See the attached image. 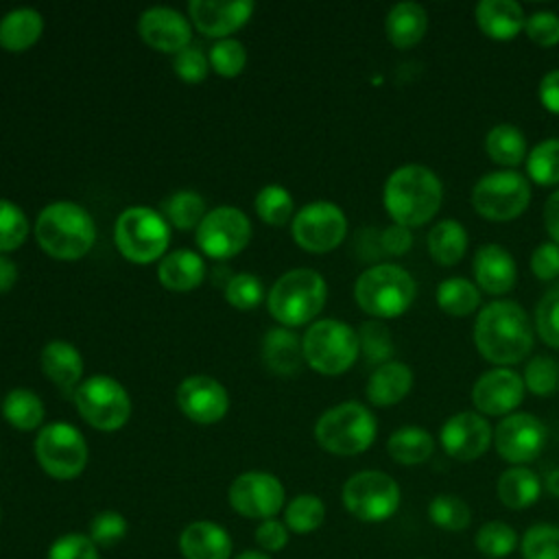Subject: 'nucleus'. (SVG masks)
Instances as JSON below:
<instances>
[{"mask_svg": "<svg viewBox=\"0 0 559 559\" xmlns=\"http://www.w3.org/2000/svg\"><path fill=\"white\" fill-rule=\"evenodd\" d=\"M496 489H498V498L504 507L520 511V509H528L531 504L537 502V498L542 493V483L533 469H528L524 465H513L500 474Z\"/></svg>", "mask_w": 559, "mask_h": 559, "instance_id": "c756f323", "label": "nucleus"}, {"mask_svg": "<svg viewBox=\"0 0 559 559\" xmlns=\"http://www.w3.org/2000/svg\"><path fill=\"white\" fill-rule=\"evenodd\" d=\"M524 31L531 41L542 48H550L559 44V15L552 11H535L526 17Z\"/></svg>", "mask_w": 559, "mask_h": 559, "instance_id": "864d4df0", "label": "nucleus"}, {"mask_svg": "<svg viewBox=\"0 0 559 559\" xmlns=\"http://www.w3.org/2000/svg\"><path fill=\"white\" fill-rule=\"evenodd\" d=\"M539 100L542 105L550 111L559 116V68L546 72L539 81Z\"/></svg>", "mask_w": 559, "mask_h": 559, "instance_id": "bf43d9fd", "label": "nucleus"}, {"mask_svg": "<svg viewBox=\"0 0 559 559\" xmlns=\"http://www.w3.org/2000/svg\"><path fill=\"white\" fill-rule=\"evenodd\" d=\"M522 559H559V526L533 524L520 542Z\"/></svg>", "mask_w": 559, "mask_h": 559, "instance_id": "c03bdc74", "label": "nucleus"}, {"mask_svg": "<svg viewBox=\"0 0 559 559\" xmlns=\"http://www.w3.org/2000/svg\"><path fill=\"white\" fill-rule=\"evenodd\" d=\"M253 205H255L258 216L273 227L286 225L293 216V197L284 186H277V183L264 186L255 194Z\"/></svg>", "mask_w": 559, "mask_h": 559, "instance_id": "37998d69", "label": "nucleus"}, {"mask_svg": "<svg viewBox=\"0 0 559 559\" xmlns=\"http://www.w3.org/2000/svg\"><path fill=\"white\" fill-rule=\"evenodd\" d=\"M249 216L234 205H221L210 210L197 227V245L207 258L214 260L234 258L249 245Z\"/></svg>", "mask_w": 559, "mask_h": 559, "instance_id": "4468645a", "label": "nucleus"}, {"mask_svg": "<svg viewBox=\"0 0 559 559\" xmlns=\"http://www.w3.org/2000/svg\"><path fill=\"white\" fill-rule=\"evenodd\" d=\"M474 544L483 557L504 559L518 548L520 539H518V533L513 526H509L507 522H500V520H491V522H485L476 531Z\"/></svg>", "mask_w": 559, "mask_h": 559, "instance_id": "ea45409f", "label": "nucleus"}, {"mask_svg": "<svg viewBox=\"0 0 559 559\" xmlns=\"http://www.w3.org/2000/svg\"><path fill=\"white\" fill-rule=\"evenodd\" d=\"M127 520L122 513L114 511V509H107V511H100L96 513L92 520H90V531H87V537L98 546V548H114L116 544H120L127 535Z\"/></svg>", "mask_w": 559, "mask_h": 559, "instance_id": "a18cd8bd", "label": "nucleus"}, {"mask_svg": "<svg viewBox=\"0 0 559 559\" xmlns=\"http://www.w3.org/2000/svg\"><path fill=\"white\" fill-rule=\"evenodd\" d=\"M2 415L17 430H35L44 421V402L31 389H13L4 395Z\"/></svg>", "mask_w": 559, "mask_h": 559, "instance_id": "f704fd0d", "label": "nucleus"}, {"mask_svg": "<svg viewBox=\"0 0 559 559\" xmlns=\"http://www.w3.org/2000/svg\"><path fill=\"white\" fill-rule=\"evenodd\" d=\"M526 173L539 186L559 183V138L542 140L526 155Z\"/></svg>", "mask_w": 559, "mask_h": 559, "instance_id": "a19ab883", "label": "nucleus"}, {"mask_svg": "<svg viewBox=\"0 0 559 559\" xmlns=\"http://www.w3.org/2000/svg\"><path fill=\"white\" fill-rule=\"evenodd\" d=\"M531 271L537 280L550 282L559 275V245L542 242L531 255Z\"/></svg>", "mask_w": 559, "mask_h": 559, "instance_id": "6e6d98bb", "label": "nucleus"}, {"mask_svg": "<svg viewBox=\"0 0 559 559\" xmlns=\"http://www.w3.org/2000/svg\"><path fill=\"white\" fill-rule=\"evenodd\" d=\"M428 28L426 9L417 2H397L384 17V31L389 41L400 48L408 50L417 46Z\"/></svg>", "mask_w": 559, "mask_h": 559, "instance_id": "a878e982", "label": "nucleus"}, {"mask_svg": "<svg viewBox=\"0 0 559 559\" xmlns=\"http://www.w3.org/2000/svg\"><path fill=\"white\" fill-rule=\"evenodd\" d=\"M524 397V380L507 367L485 371L472 386V402L483 415H509Z\"/></svg>", "mask_w": 559, "mask_h": 559, "instance_id": "6ab92c4d", "label": "nucleus"}, {"mask_svg": "<svg viewBox=\"0 0 559 559\" xmlns=\"http://www.w3.org/2000/svg\"><path fill=\"white\" fill-rule=\"evenodd\" d=\"M524 389L535 395H550L559 389V365L550 356H535L524 369Z\"/></svg>", "mask_w": 559, "mask_h": 559, "instance_id": "de8ad7c7", "label": "nucleus"}, {"mask_svg": "<svg viewBox=\"0 0 559 559\" xmlns=\"http://www.w3.org/2000/svg\"><path fill=\"white\" fill-rule=\"evenodd\" d=\"M28 234L26 214L11 201L0 199V253L17 249Z\"/></svg>", "mask_w": 559, "mask_h": 559, "instance_id": "49530a36", "label": "nucleus"}, {"mask_svg": "<svg viewBox=\"0 0 559 559\" xmlns=\"http://www.w3.org/2000/svg\"><path fill=\"white\" fill-rule=\"evenodd\" d=\"M255 544L260 546V550L264 552H280L286 544H288V528L284 522L271 518V520H262L255 528Z\"/></svg>", "mask_w": 559, "mask_h": 559, "instance_id": "4d7b16f0", "label": "nucleus"}, {"mask_svg": "<svg viewBox=\"0 0 559 559\" xmlns=\"http://www.w3.org/2000/svg\"><path fill=\"white\" fill-rule=\"evenodd\" d=\"M325 520V504L314 493H299L284 507V524L297 535L317 531Z\"/></svg>", "mask_w": 559, "mask_h": 559, "instance_id": "e433bc0d", "label": "nucleus"}, {"mask_svg": "<svg viewBox=\"0 0 559 559\" xmlns=\"http://www.w3.org/2000/svg\"><path fill=\"white\" fill-rule=\"evenodd\" d=\"M44 31V17L39 11L22 7L9 11L0 20V46L9 52H20L31 48Z\"/></svg>", "mask_w": 559, "mask_h": 559, "instance_id": "c85d7f7f", "label": "nucleus"}, {"mask_svg": "<svg viewBox=\"0 0 559 559\" xmlns=\"http://www.w3.org/2000/svg\"><path fill=\"white\" fill-rule=\"evenodd\" d=\"M162 212L177 229L199 227L205 212V201L194 190H177L162 201Z\"/></svg>", "mask_w": 559, "mask_h": 559, "instance_id": "4c0bfd02", "label": "nucleus"}, {"mask_svg": "<svg viewBox=\"0 0 559 559\" xmlns=\"http://www.w3.org/2000/svg\"><path fill=\"white\" fill-rule=\"evenodd\" d=\"M35 456L39 467L57 478H76L87 463V443L79 428L66 421L46 424L35 439Z\"/></svg>", "mask_w": 559, "mask_h": 559, "instance_id": "9b49d317", "label": "nucleus"}, {"mask_svg": "<svg viewBox=\"0 0 559 559\" xmlns=\"http://www.w3.org/2000/svg\"><path fill=\"white\" fill-rule=\"evenodd\" d=\"M17 282V266L7 255H0V293H7Z\"/></svg>", "mask_w": 559, "mask_h": 559, "instance_id": "680f3d73", "label": "nucleus"}, {"mask_svg": "<svg viewBox=\"0 0 559 559\" xmlns=\"http://www.w3.org/2000/svg\"><path fill=\"white\" fill-rule=\"evenodd\" d=\"M304 360L323 376H338L347 371L358 354V332L338 319L314 321L304 338Z\"/></svg>", "mask_w": 559, "mask_h": 559, "instance_id": "6e6552de", "label": "nucleus"}, {"mask_svg": "<svg viewBox=\"0 0 559 559\" xmlns=\"http://www.w3.org/2000/svg\"><path fill=\"white\" fill-rule=\"evenodd\" d=\"M428 518L435 526L443 531L461 533L472 522V509L463 498L454 493H439L428 504Z\"/></svg>", "mask_w": 559, "mask_h": 559, "instance_id": "58836bf2", "label": "nucleus"}, {"mask_svg": "<svg viewBox=\"0 0 559 559\" xmlns=\"http://www.w3.org/2000/svg\"><path fill=\"white\" fill-rule=\"evenodd\" d=\"M79 415L96 430L111 432L131 417V397L127 389L109 376H92L74 393Z\"/></svg>", "mask_w": 559, "mask_h": 559, "instance_id": "f8f14e48", "label": "nucleus"}, {"mask_svg": "<svg viewBox=\"0 0 559 559\" xmlns=\"http://www.w3.org/2000/svg\"><path fill=\"white\" fill-rule=\"evenodd\" d=\"M439 441L448 456L456 461H476L489 450L493 430L483 415L461 411L448 417V421L441 426Z\"/></svg>", "mask_w": 559, "mask_h": 559, "instance_id": "f3484780", "label": "nucleus"}, {"mask_svg": "<svg viewBox=\"0 0 559 559\" xmlns=\"http://www.w3.org/2000/svg\"><path fill=\"white\" fill-rule=\"evenodd\" d=\"M480 356L498 367L522 362L533 349V325L522 306L507 299L487 304L474 323Z\"/></svg>", "mask_w": 559, "mask_h": 559, "instance_id": "f257e3e1", "label": "nucleus"}, {"mask_svg": "<svg viewBox=\"0 0 559 559\" xmlns=\"http://www.w3.org/2000/svg\"><path fill=\"white\" fill-rule=\"evenodd\" d=\"M245 63H247V52H245V46L238 39L225 37V39H218L210 48V66L221 76H236V74H240Z\"/></svg>", "mask_w": 559, "mask_h": 559, "instance_id": "8fccbe9b", "label": "nucleus"}, {"mask_svg": "<svg viewBox=\"0 0 559 559\" xmlns=\"http://www.w3.org/2000/svg\"><path fill=\"white\" fill-rule=\"evenodd\" d=\"M35 236L48 255L57 260H79L92 249L96 225L83 205L55 201L39 212Z\"/></svg>", "mask_w": 559, "mask_h": 559, "instance_id": "7ed1b4c3", "label": "nucleus"}, {"mask_svg": "<svg viewBox=\"0 0 559 559\" xmlns=\"http://www.w3.org/2000/svg\"><path fill=\"white\" fill-rule=\"evenodd\" d=\"M328 286L314 269H290L275 280L266 295L269 312L286 328L312 321L325 306Z\"/></svg>", "mask_w": 559, "mask_h": 559, "instance_id": "20e7f679", "label": "nucleus"}, {"mask_svg": "<svg viewBox=\"0 0 559 559\" xmlns=\"http://www.w3.org/2000/svg\"><path fill=\"white\" fill-rule=\"evenodd\" d=\"M231 550L229 533L210 520L192 522L179 535V552L183 559H229Z\"/></svg>", "mask_w": 559, "mask_h": 559, "instance_id": "5701e85b", "label": "nucleus"}, {"mask_svg": "<svg viewBox=\"0 0 559 559\" xmlns=\"http://www.w3.org/2000/svg\"><path fill=\"white\" fill-rule=\"evenodd\" d=\"M415 280L397 264H373L354 284V299L362 312L376 319H395L415 301Z\"/></svg>", "mask_w": 559, "mask_h": 559, "instance_id": "39448f33", "label": "nucleus"}, {"mask_svg": "<svg viewBox=\"0 0 559 559\" xmlns=\"http://www.w3.org/2000/svg\"><path fill=\"white\" fill-rule=\"evenodd\" d=\"M485 151L491 162L504 166L507 170H513L526 159V138L518 127L500 122L487 131Z\"/></svg>", "mask_w": 559, "mask_h": 559, "instance_id": "72a5a7b5", "label": "nucleus"}, {"mask_svg": "<svg viewBox=\"0 0 559 559\" xmlns=\"http://www.w3.org/2000/svg\"><path fill=\"white\" fill-rule=\"evenodd\" d=\"M188 11L194 26L203 35L225 39V35H231L249 20L253 11V2L251 0H234V2L192 0L188 4Z\"/></svg>", "mask_w": 559, "mask_h": 559, "instance_id": "412c9836", "label": "nucleus"}, {"mask_svg": "<svg viewBox=\"0 0 559 559\" xmlns=\"http://www.w3.org/2000/svg\"><path fill=\"white\" fill-rule=\"evenodd\" d=\"M358 347L367 365L380 367L389 362V358L393 356V338L389 328L376 319L365 321L358 330Z\"/></svg>", "mask_w": 559, "mask_h": 559, "instance_id": "79ce46f5", "label": "nucleus"}, {"mask_svg": "<svg viewBox=\"0 0 559 559\" xmlns=\"http://www.w3.org/2000/svg\"><path fill=\"white\" fill-rule=\"evenodd\" d=\"M114 240L127 260L148 264L164 255L170 240V227L159 212L146 205H131L116 218Z\"/></svg>", "mask_w": 559, "mask_h": 559, "instance_id": "0eeeda50", "label": "nucleus"}, {"mask_svg": "<svg viewBox=\"0 0 559 559\" xmlns=\"http://www.w3.org/2000/svg\"><path fill=\"white\" fill-rule=\"evenodd\" d=\"M96 548L98 546L87 535L66 533L50 544L46 559H100Z\"/></svg>", "mask_w": 559, "mask_h": 559, "instance_id": "603ef678", "label": "nucleus"}, {"mask_svg": "<svg viewBox=\"0 0 559 559\" xmlns=\"http://www.w3.org/2000/svg\"><path fill=\"white\" fill-rule=\"evenodd\" d=\"M380 247L389 255H402L413 247V231L408 227L393 223L380 234Z\"/></svg>", "mask_w": 559, "mask_h": 559, "instance_id": "13d9d810", "label": "nucleus"}, {"mask_svg": "<svg viewBox=\"0 0 559 559\" xmlns=\"http://www.w3.org/2000/svg\"><path fill=\"white\" fill-rule=\"evenodd\" d=\"M231 509L247 520H271L284 509V485L269 472H245L229 485Z\"/></svg>", "mask_w": 559, "mask_h": 559, "instance_id": "2eb2a0df", "label": "nucleus"}, {"mask_svg": "<svg viewBox=\"0 0 559 559\" xmlns=\"http://www.w3.org/2000/svg\"><path fill=\"white\" fill-rule=\"evenodd\" d=\"M544 227L555 245H559V190L552 192L544 203Z\"/></svg>", "mask_w": 559, "mask_h": 559, "instance_id": "052dcab7", "label": "nucleus"}, {"mask_svg": "<svg viewBox=\"0 0 559 559\" xmlns=\"http://www.w3.org/2000/svg\"><path fill=\"white\" fill-rule=\"evenodd\" d=\"M478 28L498 41H509L520 35L526 15L515 0H480L476 4Z\"/></svg>", "mask_w": 559, "mask_h": 559, "instance_id": "b1692460", "label": "nucleus"}, {"mask_svg": "<svg viewBox=\"0 0 559 559\" xmlns=\"http://www.w3.org/2000/svg\"><path fill=\"white\" fill-rule=\"evenodd\" d=\"M159 284L168 290H192L197 288L205 277V262L197 251L190 249H177L162 258L157 266Z\"/></svg>", "mask_w": 559, "mask_h": 559, "instance_id": "bb28decb", "label": "nucleus"}, {"mask_svg": "<svg viewBox=\"0 0 559 559\" xmlns=\"http://www.w3.org/2000/svg\"><path fill=\"white\" fill-rule=\"evenodd\" d=\"M378 426L371 411L360 402H343L328 408L314 424L317 443L336 456L365 452L376 439Z\"/></svg>", "mask_w": 559, "mask_h": 559, "instance_id": "423d86ee", "label": "nucleus"}, {"mask_svg": "<svg viewBox=\"0 0 559 559\" xmlns=\"http://www.w3.org/2000/svg\"><path fill=\"white\" fill-rule=\"evenodd\" d=\"M138 33L144 44L162 52H179L190 46V22L170 7H151L138 20Z\"/></svg>", "mask_w": 559, "mask_h": 559, "instance_id": "aec40b11", "label": "nucleus"}, {"mask_svg": "<svg viewBox=\"0 0 559 559\" xmlns=\"http://www.w3.org/2000/svg\"><path fill=\"white\" fill-rule=\"evenodd\" d=\"M493 445L507 463H531L546 445V426L533 413L507 415L493 430Z\"/></svg>", "mask_w": 559, "mask_h": 559, "instance_id": "dca6fc26", "label": "nucleus"}, {"mask_svg": "<svg viewBox=\"0 0 559 559\" xmlns=\"http://www.w3.org/2000/svg\"><path fill=\"white\" fill-rule=\"evenodd\" d=\"M469 199L483 218L504 223L518 218L528 207L531 186L518 170H493L476 181Z\"/></svg>", "mask_w": 559, "mask_h": 559, "instance_id": "1a4fd4ad", "label": "nucleus"}, {"mask_svg": "<svg viewBox=\"0 0 559 559\" xmlns=\"http://www.w3.org/2000/svg\"><path fill=\"white\" fill-rule=\"evenodd\" d=\"M428 251L430 258L441 266L456 264L467 251V231L454 218L439 221L428 231Z\"/></svg>", "mask_w": 559, "mask_h": 559, "instance_id": "473e14b6", "label": "nucleus"}, {"mask_svg": "<svg viewBox=\"0 0 559 559\" xmlns=\"http://www.w3.org/2000/svg\"><path fill=\"white\" fill-rule=\"evenodd\" d=\"M443 199V186L435 170L421 164L395 168L382 192L384 207L393 223L402 227H419L432 221Z\"/></svg>", "mask_w": 559, "mask_h": 559, "instance_id": "f03ea898", "label": "nucleus"}, {"mask_svg": "<svg viewBox=\"0 0 559 559\" xmlns=\"http://www.w3.org/2000/svg\"><path fill=\"white\" fill-rule=\"evenodd\" d=\"M535 332L552 349H559V288L548 290L535 308Z\"/></svg>", "mask_w": 559, "mask_h": 559, "instance_id": "09e8293b", "label": "nucleus"}, {"mask_svg": "<svg viewBox=\"0 0 559 559\" xmlns=\"http://www.w3.org/2000/svg\"><path fill=\"white\" fill-rule=\"evenodd\" d=\"M234 559H271V555L264 550H242Z\"/></svg>", "mask_w": 559, "mask_h": 559, "instance_id": "0e129e2a", "label": "nucleus"}, {"mask_svg": "<svg viewBox=\"0 0 559 559\" xmlns=\"http://www.w3.org/2000/svg\"><path fill=\"white\" fill-rule=\"evenodd\" d=\"M386 452L400 465H419L432 456L435 439L428 430L419 426H404L391 432L386 441Z\"/></svg>", "mask_w": 559, "mask_h": 559, "instance_id": "2f4dec72", "label": "nucleus"}, {"mask_svg": "<svg viewBox=\"0 0 559 559\" xmlns=\"http://www.w3.org/2000/svg\"><path fill=\"white\" fill-rule=\"evenodd\" d=\"M207 66H210V59L203 55V50L199 46H192V44L186 46L183 50H179L173 59V68H175L177 76L188 83L203 81L207 74Z\"/></svg>", "mask_w": 559, "mask_h": 559, "instance_id": "5fc2aeb1", "label": "nucleus"}, {"mask_svg": "<svg viewBox=\"0 0 559 559\" xmlns=\"http://www.w3.org/2000/svg\"><path fill=\"white\" fill-rule=\"evenodd\" d=\"M225 297L234 308L249 310L262 301L264 288L253 273H236L225 286Z\"/></svg>", "mask_w": 559, "mask_h": 559, "instance_id": "3c124183", "label": "nucleus"}, {"mask_svg": "<svg viewBox=\"0 0 559 559\" xmlns=\"http://www.w3.org/2000/svg\"><path fill=\"white\" fill-rule=\"evenodd\" d=\"M179 411L197 424H216L229 408L225 386L210 376H190L177 389Z\"/></svg>", "mask_w": 559, "mask_h": 559, "instance_id": "a211bd4d", "label": "nucleus"}, {"mask_svg": "<svg viewBox=\"0 0 559 559\" xmlns=\"http://www.w3.org/2000/svg\"><path fill=\"white\" fill-rule=\"evenodd\" d=\"M262 360L273 373H297L304 360V347L299 336L288 328H271L262 338Z\"/></svg>", "mask_w": 559, "mask_h": 559, "instance_id": "cd10ccee", "label": "nucleus"}, {"mask_svg": "<svg viewBox=\"0 0 559 559\" xmlns=\"http://www.w3.org/2000/svg\"><path fill=\"white\" fill-rule=\"evenodd\" d=\"M41 371L59 386H72L83 373V358L68 341H50L41 349Z\"/></svg>", "mask_w": 559, "mask_h": 559, "instance_id": "7c9ffc66", "label": "nucleus"}, {"mask_svg": "<svg viewBox=\"0 0 559 559\" xmlns=\"http://www.w3.org/2000/svg\"><path fill=\"white\" fill-rule=\"evenodd\" d=\"M411 386H413L411 367L400 360H389L371 371L365 393L373 406H393L408 395Z\"/></svg>", "mask_w": 559, "mask_h": 559, "instance_id": "393cba45", "label": "nucleus"}, {"mask_svg": "<svg viewBox=\"0 0 559 559\" xmlns=\"http://www.w3.org/2000/svg\"><path fill=\"white\" fill-rule=\"evenodd\" d=\"M295 242L310 253L336 249L347 234V218L336 203L312 201L304 205L290 223Z\"/></svg>", "mask_w": 559, "mask_h": 559, "instance_id": "ddd939ff", "label": "nucleus"}, {"mask_svg": "<svg viewBox=\"0 0 559 559\" xmlns=\"http://www.w3.org/2000/svg\"><path fill=\"white\" fill-rule=\"evenodd\" d=\"M472 271L478 288L493 297L507 295L518 280V266L513 255L498 242H487L476 249Z\"/></svg>", "mask_w": 559, "mask_h": 559, "instance_id": "4be33fe9", "label": "nucleus"}, {"mask_svg": "<svg viewBox=\"0 0 559 559\" xmlns=\"http://www.w3.org/2000/svg\"><path fill=\"white\" fill-rule=\"evenodd\" d=\"M341 498L356 520L384 522L397 511L402 491L389 474L380 469H362L345 480Z\"/></svg>", "mask_w": 559, "mask_h": 559, "instance_id": "9d476101", "label": "nucleus"}, {"mask_svg": "<svg viewBox=\"0 0 559 559\" xmlns=\"http://www.w3.org/2000/svg\"><path fill=\"white\" fill-rule=\"evenodd\" d=\"M544 487H546V491H548L550 496L559 498V469H550V472L546 474Z\"/></svg>", "mask_w": 559, "mask_h": 559, "instance_id": "e2e57ef3", "label": "nucleus"}, {"mask_svg": "<svg viewBox=\"0 0 559 559\" xmlns=\"http://www.w3.org/2000/svg\"><path fill=\"white\" fill-rule=\"evenodd\" d=\"M437 304L450 317H467L480 304V290L465 277H448L437 286Z\"/></svg>", "mask_w": 559, "mask_h": 559, "instance_id": "c9c22d12", "label": "nucleus"}]
</instances>
